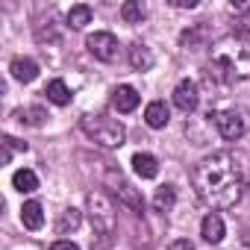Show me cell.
Listing matches in <instances>:
<instances>
[{
	"mask_svg": "<svg viewBox=\"0 0 250 250\" xmlns=\"http://www.w3.org/2000/svg\"><path fill=\"white\" fill-rule=\"evenodd\" d=\"M9 71H12V77H15L18 83H33V80L39 77V65H36V59H30V56H15L12 65H9Z\"/></svg>",
	"mask_w": 250,
	"mask_h": 250,
	"instance_id": "obj_9",
	"label": "cell"
},
{
	"mask_svg": "<svg viewBox=\"0 0 250 250\" xmlns=\"http://www.w3.org/2000/svg\"><path fill=\"white\" fill-rule=\"evenodd\" d=\"M106 180H109V186H112V194H115L124 206H127V209H133L136 215H142V212H145V200H142V194L133 188V183H127V180L121 177V171H118V174L112 171Z\"/></svg>",
	"mask_w": 250,
	"mask_h": 250,
	"instance_id": "obj_4",
	"label": "cell"
},
{
	"mask_svg": "<svg viewBox=\"0 0 250 250\" xmlns=\"http://www.w3.org/2000/svg\"><path fill=\"white\" fill-rule=\"evenodd\" d=\"M85 206H88V218H91L94 232L103 235V241H109L112 232H115V206H112V200L103 191H91L85 197Z\"/></svg>",
	"mask_w": 250,
	"mask_h": 250,
	"instance_id": "obj_3",
	"label": "cell"
},
{
	"mask_svg": "<svg viewBox=\"0 0 250 250\" xmlns=\"http://www.w3.org/2000/svg\"><path fill=\"white\" fill-rule=\"evenodd\" d=\"M44 94H47V100L56 103V106H68V103H71V88H68L62 80H50L47 88H44Z\"/></svg>",
	"mask_w": 250,
	"mask_h": 250,
	"instance_id": "obj_15",
	"label": "cell"
},
{
	"mask_svg": "<svg viewBox=\"0 0 250 250\" xmlns=\"http://www.w3.org/2000/svg\"><path fill=\"white\" fill-rule=\"evenodd\" d=\"M177 203V188L174 186H162L156 194H153V209L156 212H171Z\"/></svg>",
	"mask_w": 250,
	"mask_h": 250,
	"instance_id": "obj_17",
	"label": "cell"
},
{
	"mask_svg": "<svg viewBox=\"0 0 250 250\" xmlns=\"http://www.w3.org/2000/svg\"><path fill=\"white\" fill-rule=\"evenodd\" d=\"M83 133L100 147H121L124 139H127L124 124L109 118V115H85L83 118Z\"/></svg>",
	"mask_w": 250,
	"mask_h": 250,
	"instance_id": "obj_2",
	"label": "cell"
},
{
	"mask_svg": "<svg viewBox=\"0 0 250 250\" xmlns=\"http://www.w3.org/2000/svg\"><path fill=\"white\" fill-rule=\"evenodd\" d=\"M15 118H18L21 124H33V127H42L44 118H47V112H44L42 106H30V109H18Z\"/></svg>",
	"mask_w": 250,
	"mask_h": 250,
	"instance_id": "obj_20",
	"label": "cell"
},
{
	"mask_svg": "<svg viewBox=\"0 0 250 250\" xmlns=\"http://www.w3.org/2000/svg\"><path fill=\"white\" fill-rule=\"evenodd\" d=\"M215 124H218V133H221L227 142H238V139L247 133V121H244V115L235 112V109L215 115Z\"/></svg>",
	"mask_w": 250,
	"mask_h": 250,
	"instance_id": "obj_6",
	"label": "cell"
},
{
	"mask_svg": "<svg viewBox=\"0 0 250 250\" xmlns=\"http://www.w3.org/2000/svg\"><path fill=\"white\" fill-rule=\"evenodd\" d=\"M12 186H15L21 194H33V191L39 188V177H36V171H30V168H21V171H15V177H12Z\"/></svg>",
	"mask_w": 250,
	"mask_h": 250,
	"instance_id": "obj_16",
	"label": "cell"
},
{
	"mask_svg": "<svg viewBox=\"0 0 250 250\" xmlns=\"http://www.w3.org/2000/svg\"><path fill=\"white\" fill-rule=\"evenodd\" d=\"M174 6H180V9H194L197 6V0H171Z\"/></svg>",
	"mask_w": 250,
	"mask_h": 250,
	"instance_id": "obj_25",
	"label": "cell"
},
{
	"mask_svg": "<svg viewBox=\"0 0 250 250\" xmlns=\"http://www.w3.org/2000/svg\"><path fill=\"white\" fill-rule=\"evenodd\" d=\"M121 18L127 24H142L145 21V6L139 3V0H127V3L121 6Z\"/></svg>",
	"mask_w": 250,
	"mask_h": 250,
	"instance_id": "obj_19",
	"label": "cell"
},
{
	"mask_svg": "<svg viewBox=\"0 0 250 250\" xmlns=\"http://www.w3.org/2000/svg\"><path fill=\"white\" fill-rule=\"evenodd\" d=\"M80 221H83V218H80V212H77V209H65V212H62V218H59V232L65 235L68 229H77V227H80Z\"/></svg>",
	"mask_w": 250,
	"mask_h": 250,
	"instance_id": "obj_21",
	"label": "cell"
},
{
	"mask_svg": "<svg viewBox=\"0 0 250 250\" xmlns=\"http://www.w3.org/2000/svg\"><path fill=\"white\" fill-rule=\"evenodd\" d=\"M224 221H221V215H215V212H209L206 218H203V224H200V235L209 241V244H218L221 238H224Z\"/></svg>",
	"mask_w": 250,
	"mask_h": 250,
	"instance_id": "obj_11",
	"label": "cell"
},
{
	"mask_svg": "<svg viewBox=\"0 0 250 250\" xmlns=\"http://www.w3.org/2000/svg\"><path fill=\"white\" fill-rule=\"evenodd\" d=\"M191 186L197 197L212 209H229L241 200L244 191V168L229 150H218L200 159L191 171Z\"/></svg>",
	"mask_w": 250,
	"mask_h": 250,
	"instance_id": "obj_1",
	"label": "cell"
},
{
	"mask_svg": "<svg viewBox=\"0 0 250 250\" xmlns=\"http://www.w3.org/2000/svg\"><path fill=\"white\" fill-rule=\"evenodd\" d=\"M0 145H6L9 150H27V142H18L12 136H3V142H0Z\"/></svg>",
	"mask_w": 250,
	"mask_h": 250,
	"instance_id": "obj_22",
	"label": "cell"
},
{
	"mask_svg": "<svg viewBox=\"0 0 250 250\" xmlns=\"http://www.w3.org/2000/svg\"><path fill=\"white\" fill-rule=\"evenodd\" d=\"M21 221H24V227H27V229H42V224H44L42 203H39V200H27V203H24V209H21Z\"/></svg>",
	"mask_w": 250,
	"mask_h": 250,
	"instance_id": "obj_14",
	"label": "cell"
},
{
	"mask_svg": "<svg viewBox=\"0 0 250 250\" xmlns=\"http://www.w3.org/2000/svg\"><path fill=\"white\" fill-rule=\"evenodd\" d=\"M145 121H147L150 130H165L168 121H171V112H168V106H165L162 100H153V103H147V109H145Z\"/></svg>",
	"mask_w": 250,
	"mask_h": 250,
	"instance_id": "obj_8",
	"label": "cell"
},
{
	"mask_svg": "<svg viewBox=\"0 0 250 250\" xmlns=\"http://www.w3.org/2000/svg\"><path fill=\"white\" fill-rule=\"evenodd\" d=\"M85 47H88V53H91L94 59H100V62H115L118 53H121V44H118V39H115L112 33H91V36L85 39Z\"/></svg>",
	"mask_w": 250,
	"mask_h": 250,
	"instance_id": "obj_5",
	"label": "cell"
},
{
	"mask_svg": "<svg viewBox=\"0 0 250 250\" xmlns=\"http://www.w3.org/2000/svg\"><path fill=\"white\" fill-rule=\"evenodd\" d=\"M168 250H194V244H191L188 238H177V241L168 244Z\"/></svg>",
	"mask_w": 250,
	"mask_h": 250,
	"instance_id": "obj_23",
	"label": "cell"
},
{
	"mask_svg": "<svg viewBox=\"0 0 250 250\" xmlns=\"http://www.w3.org/2000/svg\"><path fill=\"white\" fill-rule=\"evenodd\" d=\"M133 168H136V174H139L142 180H153V177L159 174V162H156V156H150V153H136V156H133Z\"/></svg>",
	"mask_w": 250,
	"mask_h": 250,
	"instance_id": "obj_13",
	"label": "cell"
},
{
	"mask_svg": "<svg viewBox=\"0 0 250 250\" xmlns=\"http://www.w3.org/2000/svg\"><path fill=\"white\" fill-rule=\"evenodd\" d=\"M85 24H91V6H85V3H80V6H71V12H68V27H74V30H83Z\"/></svg>",
	"mask_w": 250,
	"mask_h": 250,
	"instance_id": "obj_18",
	"label": "cell"
},
{
	"mask_svg": "<svg viewBox=\"0 0 250 250\" xmlns=\"http://www.w3.org/2000/svg\"><path fill=\"white\" fill-rule=\"evenodd\" d=\"M50 250H80L74 241H68V238H59V241H53V247Z\"/></svg>",
	"mask_w": 250,
	"mask_h": 250,
	"instance_id": "obj_24",
	"label": "cell"
},
{
	"mask_svg": "<svg viewBox=\"0 0 250 250\" xmlns=\"http://www.w3.org/2000/svg\"><path fill=\"white\" fill-rule=\"evenodd\" d=\"M9 159H12V150L3 145V153H0V162H3V165H9Z\"/></svg>",
	"mask_w": 250,
	"mask_h": 250,
	"instance_id": "obj_26",
	"label": "cell"
},
{
	"mask_svg": "<svg viewBox=\"0 0 250 250\" xmlns=\"http://www.w3.org/2000/svg\"><path fill=\"white\" fill-rule=\"evenodd\" d=\"M130 65H133L136 71H150V68H153V53H150V47L142 44V42H136V44L130 47Z\"/></svg>",
	"mask_w": 250,
	"mask_h": 250,
	"instance_id": "obj_12",
	"label": "cell"
},
{
	"mask_svg": "<svg viewBox=\"0 0 250 250\" xmlns=\"http://www.w3.org/2000/svg\"><path fill=\"white\" fill-rule=\"evenodd\" d=\"M139 91L133 88V85H118L115 88V94H112V103H115V109L118 112H133L136 106H139Z\"/></svg>",
	"mask_w": 250,
	"mask_h": 250,
	"instance_id": "obj_10",
	"label": "cell"
},
{
	"mask_svg": "<svg viewBox=\"0 0 250 250\" xmlns=\"http://www.w3.org/2000/svg\"><path fill=\"white\" fill-rule=\"evenodd\" d=\"M174 103H177V109H183V112H194L197 103H200L197 85H194L191 80H180L177 88H174Z\"/></svg>",
	"mask_w": 250,
	"mask_h": 250,
	"instance_id": "obj_7",
	"label": "cell"
}]
</instances>
